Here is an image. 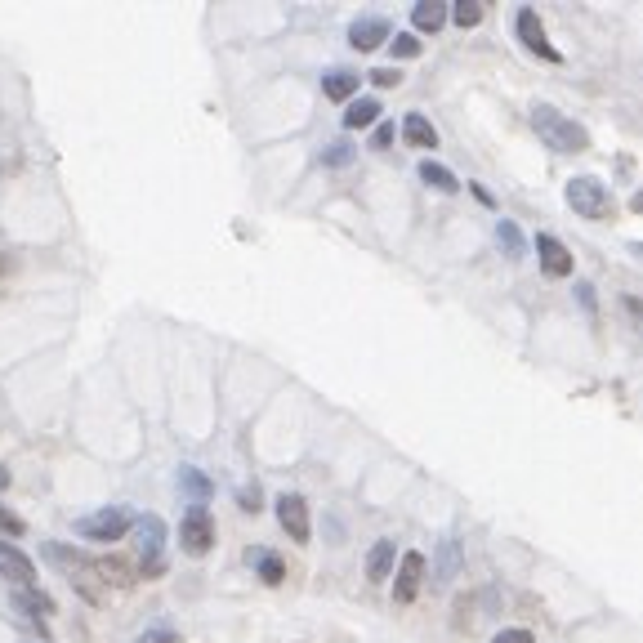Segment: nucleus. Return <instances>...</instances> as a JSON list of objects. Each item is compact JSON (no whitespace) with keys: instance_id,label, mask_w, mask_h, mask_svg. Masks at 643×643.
I'll return each instance as SVG.
<instances>
[{"instance_id":"15","label":"nucleus","mask_w":643,"mask_h":643,"mask_svg":"<svg viewBox=\"0 0 643 643\" xmlns=\"http://www.w3.org/2000/svg\"><path fill=\"white\" fill-rule=\"evenodd\" d=\"M246 563H251V568H255L268 585H282V581H286V563L277 559L273 550H259V545H255V550H246Z\"/></svg>"},{"instance_id":"4","label":"nucleus","mask_w":643,"mask_h":643,"mask_svg":"<svg viewBox=\"0 0 643 643\" xmlns=\"http://www.w3.org/2000/svg\"><path fill=\"white\" fill-rule=\"evenodd\" d=\"M134 536H139V554H143V577H157L161 572V550H166V523L161 514H143L134 518Z\"/></svg>"},{"instance_id":"11","label":"nucleus","mask_w":643,"mask_h":643,"mask_svg":"<svg viewBox=\"0 0 643 643\" xmlns=\"http://www.w3.org/2000/svg\"><path fill=\"white\" fill-rule=\"evenodd\" d=\"M0 577H9L18 590H27V585L36 581V568H32V559H27V554H18L14 545L0 541Z\"/></svg>"},{"instance_id":"9","label":"nucleus","mask_w":643,"mask_h":643,"mask_svg":"<svg viewBox=\"0 0 643 643\" xmlns=\"http://www.w3.org/2000/svg\"><path fill=\"white\" fill-rule=\"evenodd\" d=\"M389 41V18H380V14H362V18H353V27H349V45L353 50H376V45H385Z\"/></svg>"},{"instance_id":"5","label":"nucleus","mask_w":643,"mask_h":643,"mask_svg":"<svg viewBox=\"0 0 643 643\" xmlns=\"http://www.w3.org/2000/svg\"><path fill=\"white\" fill-rule=\"evenodd\" d=\"M179 545H184V554H210V545H215V518H210L206 505H193V510L184 514V523H179Z\"/></svg>"},{"instance_id":"31","label":"nucleus","mask_w":643,"mask_h":643,"mask_svg":"<svg viewBox=\"0 0 643 643\" xmlns=\"http://www.w3.org/2000/svg\"><path fill=\"white\" fill-rule=\"evenodd\" d=\"M242 510H259V487H246V492H242Z\"/></svg>"},{"instance_id":"19","label":"nucleus","mask_w":643,"mask_h":643,"mask_svg":"<svg viewBox=\"0 0 643 643\" xmlns=\"http://www.w3.org/2000/svg\"><path fill=\"white\" fill-rule=\"evenodd\" d=\"M179 487H184V492L193 496V505H206V496L215 492V487H210V478L201 474L197 465H184V469H179Z\"/></svg>"},{"instance_id":"23","label":"nucleus","mask_w":643,"mask_h":643,"mask_svg":"<svg viewBox=\"0 0 643 643\" xmlns=\"http://www.w3.org/2000/svg\"><path fill=\"white\" fill-rule=\"evenodd\" d=\"M447 14L456 18V27H478L483 23V5H478V0H456Z\"/></svg>"},{"instance_id":"27","label":"nucleus","mask_w":643,"mask_h":643,"mask_svg":"<svg viewBox=\"0 0 643 643\" xmlns=\"http://www.w3.org/2000/svg\"><path fill=\"white\" fill-rule=\"evenodd\" d=\"M393 139H398V130H393L389 121H380L376 134H371V148H376V152H385V148H393Z\"/></svg>"},{"instance_id":"2","label":"nucleus","mask_w":643,"mask_h":643,"mask_svg":"<svg viewBox=\"0 0 643 643\" xmlns=\"http://www.w3.org/2000/svg\"><path fill=\"white\" fill-rule=\"evenodd\" d=\"M568 206L577 210L581 219H612V193H608V184H599L594 175H577V179H568Z\"/></svg>"},{"instance_id":"3","label":"nucleus","mask_w":643,"mask_h":643,"mask_svg":"<svg viewBox=\"0 0 643 643\" xmlns=\"http://www.w3.org/2000/svg\"><path fill=\"white\" fill-rule=\"evenodd\" d=\"M130 523L134 518L126 510H94V514H85V518H76V536L81 541H103V545H112V541H121V536L130 532Z\"/></svg>"},{"instance_id":"17","label":"nucleus","mask_w":643,"mask_h":643,"mask_svg":"<svg viewBox=\"0 0 643 643\" xmlns=\"http://www.w3.org/2000/svg\"><path fill=\"white\" fill-rule=\"evenodd\" d=\"M380 121V103L376 99H353L349 112H344V130H367Z\"/></svg>"},{"instance_id":"10","label":"nucleus","mask_w":643,"mask_h":643,"mask_svg":"<svg viewBox=\"0 0 643 643\" xmlns=\"http://www.w3.org/2000/svg\"><path fill=\"white\" fill-rule=\"evenodd\" d=\"M420 581H425V554H402L398 581H393V603H411L420 594Z\"/></svg>"},{"instance_id":"25","label":"nucleus","mask_w":643,"mask_h":643,"mask_svg":"<svg viewBox=\"0 0 643 643\" xmlns=\"http://www.w3.org/2000/svg\"><path fill=\"white\" fill-rule=\"evenodd\" d=\"M367 81L380 85V90H398V85H402V72H398V67H376V72H367Z\"/></svg>"},{"instance_id":"29","label":"nucleus","mask_w":643,"mask_h":643,"mask_svg":"<svg viewBox=\"0 0 643 643\" xmlns=\"http://www.w3.org/2000/svg\"><path fill=\"white\" fill-rule=\"evenodd\" d=\"M492 643H536V635H527V630H501Z\"/></svg>"},{"instance_id":"28","label":"nucleus","mask_w":643,"mask_h":643,"mask_svg":"<svg viewBox=\"0 0 643 643\" xmlns=\"http://www.w3.org/2000/svg\"><path fill=\"white\" fill-rule=\"evenodd\" d=\"M0 532H9V536H23V518H18V514H9L5 505H0Z\"/></svg>"},{"instance_id":"6","label":"nucleus","mask_w":643,"mask_h":643,"mask_svg":"<svg viewBox=\"0 0 643 643\" xmlns=\"http://www.w3.org/2000/svg\"><path fill=\"white\" fill-rule=\"evenodd\" d=\"M277 523H282V532L291 536L295 545H309L313 523H309V501H304L300 492H286L282 501H277Z\"/></svg>"},{"instance_id":"20","label":"nucleus","mask_w":643,"mask_h":643,"mask_svg":"<svg viewBox=\"0 0 643 643\" xmlns=\"http://www.w3.org/2000/svg\"><path fill=\"white\" fill-rule=\"evenodd\" d=\"M14 608H23V617H50L54 599L41 590H14Z\"/></svg>"},{"instance_id":"13","label":"nucleus","mask_w":643,"mask_h":643,"mask_svg":"<svg viewBox=\"0 0 643 643\" xmlns=\"http://www.w3.org/2000/svg\"><path fill=\"white\" fill-rule=\"evenodd\" d=\"M358 81H362L358 72H349V67H335V72L322 76V94H326V99H335V103H349L353 94H358Z\"/></svg>"},{"instance_id":"7","label":"nucleus","mask_w":643,"mask_h":643,"mask_svg":"<svg viewBox=\"0 0 643 643\" xmlns=\"http://www.w3.org/2000/svg\"><path fill=\"white\" fill-rule=\"evenodd\" d=\"M518 36H523V45L532 54H541L545 63H563V54L550 45V36H545V23L536 18V9H518Z\"/></svg>"},{"instance_id":"21","label":"nucleus","mask_w":643,"mask_h":643,"mask_svg":"<svg viewBox=\"0 0 643 643\" xmlns=\"http://www.w3.org/2000/svg\"><path fill=\"white\" fill-rule=\"evenodd\" d=\"M389 568H393V541H376V545H371V554H367V577L371 581H385Z\"/></svg>"},{"instance_id":"18","label":"nucleus","mask_w":643,"mask_h":643,"mask_svg":"<svg viewBox=\"0 0 643 643\" xmlns=\"http://www.w3.org/2000/svg\"><path fill=\"white\" fill-rule=\"evenodd\" d=\"M420 179H425V184L434 188V193H456V188H460V179L451 175L447 166H438V161H429V157L420 161Z\"/></svg>"},{"instance_id":"8","label":"nucleus","mask_w":643,"mask_h":643,"mask_svg":"<svg viewBox=\"0 0 643 643\" xmlns=\"http://www.w3.org/2000/svg\"><path fill=\"white\" fill-rule=\"evenodd\" d=\"M536 259H541V273L545 277H572V251L559 242V237H550V233H541L536 237Z\"/></svg>"},{"instance_id":"33","label":"nucleus","mask_w":643,"mask_h":643,"mask_svg":"<svg viewBox=\"0 0 643 643\" xmlns=\"http://www.w3.org/2000/svg\"><path fill=\"white\" fill-rule=\"evenodd\" d=\"M9 483V474H5V465H0V487H5Z\"/></svg>"},{"instance_id":"26","label":"nucleus","mask_w":643,"mask_h":643,"mask_svg":"<svg viewBox=\"0 0 643 643\" xmlns=\"http://www.w3.org/2000/svg\"><path fill=\"white\" fill-rule=\"evenodd\" d=\"M349 161H353L349 143H331V148H322V166H349Z\"/></svg>"},{"instance_id":"12","label":"nucleus","mask_w":643,"mask_h":643,"mask_svg":"<svg viewBox=\"0 0 643 643\" xmlns=\"http://www.w3.org/2000/svg\"><path fill=\"white\" fill-rule=\"evenodd\" d=\"M460 563H465V550H460L456 536H447V541L438 545V559H434V585H438V590L451 585V577L460 572Z\"/></svg>"},{"instance_id":"1","label":"nucleus","mask_w":643,"mask_h":643,"mask_svg":"<svg viewBox=\"0 0 643 643\" xmlns=\"http://www.w3.org/2000/svg\"><path fill=\"white\" fill-rule=\"evenodd\" d=\"M532 126L545 139V148H554V152H585V148H590V134H585V126H577L572 117H563V112L550 108V103H536V108H532Z\"/></svg>"},{"instance_id":"22","label":"nucleus","mask_w":643,"mask_h":643,"mask_svg":"<svg viewBox=\"0 0 643 643\" xmlns=\"http://www.w3.org/2000/svg\"><path fill=\"white\" fill-rule=\"evenodd\" d=\"M496 237H501L505 255H510V259H523V233L514 228V219H496Z\"/></svg>"},{"instance_id":"16","label":"nucleus","mask_w":643,"mask_h":643,"mask_svg":"<svg viewBox=\"0 0 643 643\" xmlns=\"http://www.w3.org/2000/svg\"><path fill=\"white\" fill-rule=\"evenodd\" d=\"M411 23H416V32H438L447 23V0H420L411 9Z\"/></svg>"},{"instance_id":"30","label":"nucleus","mask_w":643,"mask_h":643,"mask_svg":"<svg viewBox=\"0 0 643 643\" xmlns=\"http://www.w3.org/2000/svg\"><path fill=\"white\" fill-rule=\"evenodd\" d=\"M139 643H179L175 630H148V635H139Z\"/></svg>"},{"instance_id":"24","label":"nucleus","mask_w":643,"mask_h":643,"mask_svg":"<svg viewBox=\"0 0 643 643\" xmlns=\"http://www.w3.org/2000/svg\"><path fill=\"white\" fill-rule=\"evenodd\" d=\"M393 59H416V54H420V41H416V32H398V36H393Z\"/></svg>"},{"instance_id":"14","label":"nucleus","mask_w":643,"mask_h":643,"mask_svg":"<svg viewBox=\"0 0 643 643\" xmlns=\"http://www.w3.org/2000/svg\"><path fill=\"white\" fill-rule=\"evenodd\" d=\"M402 139L411 143V148H438V130L429 126V117H420V112H407V121H402Z\"/></svg>"},{"instance_id":"32","label":"nucleus","mask_w":643,"mask_h":643,"mask_svg":"<svg viewBox=\"0 0 643 643\" xmlns=\"http://www.w3.org/2000/svg\"><path fill=\"white\" fill-rule=\"evenodd\" d=\"M577 295H581V304H585V309H594V286H577Z\"/></svg>"}]
</instances>
